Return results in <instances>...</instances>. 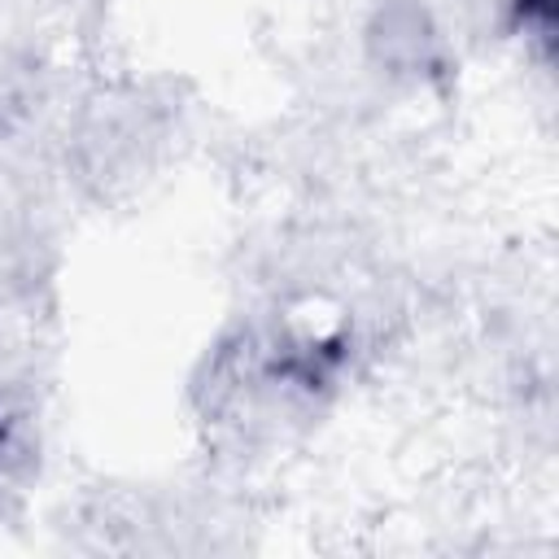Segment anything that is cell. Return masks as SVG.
<instances>
[{"instance_id":"cell-1","label":"cell","mask_w":559,"mask_h":559,"mask_svg":"<svg viewBox=\"0 0 559 559\" xmlns=\"http://www.w3.org/2000/svg\"><path fill=\"white\" fill-rule=\"evenodd\" d=\"M511 31L524 35V44L537 57H550V48H555V0H511Z\"/></svg>"},{"instance_id":"cell-2","label":"cell","mask_w":559,"mask_h":559,"mask_svg":"<svg viewBox=\"0 0 559 559\" xmlns=\"http://www.w3.org/2000/svg\"><path fill=\"white\" fill-rule=\"evenodd\" d=\"M17 450H22V415H17V406L0 393V476L13 467Z\"/></svg>"}]
</instances>
